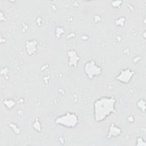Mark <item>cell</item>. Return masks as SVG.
Listing matches in <instances>:
<instances>
[{"instance_id":"6da1fadb","label":"cell","mask_w":146,"mask_h":146,"mask_svg":"<svg viewBox=\"0 0 146 146\" xmlns=\"http://www.w3.org/2000/svg\"><path fill=\"white\" fill-rule=\"evenodd\" d=\"M116 100L113 96H102L94 104V118L96 122L104 120L108 116L115 113Z\"/></svg>"},{"instance_id":"7a4b0ae2","label":"cell","mask_w":146,"mask_h":146,"mask_svg":"<svg viewBox=\"0 0 146 146\" xmlns=\"http://www.w3.org/2000/svg\"><path fill=\"white\" fill-rule=\"evenodd\" d=\"M55 123L66 128L75 127L78 124V117L75 113L68 112L65 114L58 116L55 119Z\"/></svg>"},{"instance_id":"3957f363","label":"cell","mask_w":146,"mask_h":146,"mask_svg":"<svg viewBox=\"0 0 146 146\" xmlns=\"http://www.w3.org/2000/svg\"><path fill=\"white\" fill-rule=\"evenodd\" d=\"M84 70L86 75L90 79L102 74V68L98 66L94 60L88 61L85 63Z\"/></svg>"},{"instance_id":"277c9868","label":"cell","mask_w":146,"mask_h":146,"mask_svg":"<svg viewBox=\"0 0 146 146\" xmlns=\"http://www.w3.org/2000/svg\"><path fill=\"white\" fill-rule=\"evenodd\" d=\"M134 72L129 68L122 70L120 74L116 76V79L123 83H128L134 75Z\"/></svg>"},{"instance_id":"5b68a950","label":"cell","mask_w":146,"mask_h":146,"mask_svg":"<svg viewBox=\"0 0 146 146\" xmlns=\"http://www.w3.org/2000/svg\"><path fill=\"white\" fill-rule=\"evenodd\" d=\"M121 132L122 130L120 127L112 123L109 127V131L108 132L107 137L108 139H110L111 137H116L121 133Z\"/></svg>"},{"instance_id":"8992f818","label":"cell","mask_w":146,"mask_h":146,"mask_svg":"<svg viewBox=\"0 0 146 146\" xmlns=\"http://www.w3.org/2000/svg\"><path fill=\"white\" fill-rule=\"evenodd\" d=\"M122 2V1H115V2H112V3H113V4H115V5H114L113 6V7H116V6H118V5H120V4H121V3Z\"/></svg>"}]
</instances>
